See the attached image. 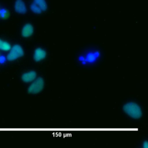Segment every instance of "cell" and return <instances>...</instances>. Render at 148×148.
<instances>
[{
	"label": "cell",
	"mask_w": 148,
	"mask_h": 148,
	"mask_svg": "<svg viewBox=\"0 0 148 148\" xmlns=\"http://www.w3.org/2000/svg\"><path fill=\"white\" fill-rule=\"evenodd\" d=\"M124 113L134 119H139L143 116V110L141 106L135 102H128L123 106Z\"/></svg>",
	"instance_id": "1"
},
{
	"label": "cell",
	"mask_w": 148,
	"mask_h": 148,
	"mask_svg": "<svg viewBox=\"0 0 148 148\" xmlns=\"http://www.w3.org/2000/svg\"><path fill=\"white\" fill-rule=\"evenodd\" d=\"M45 86V80L43 77L37 78L28 87V92L29 94H37L40 92Z\"/></svg>",
	"instance_id": "2"
},
{
	"label": "cell",
	"mask_w": 148,
	"mask_h": 148,
	"mask_svg": "<svg viewBox=\"0 0 148 148\" xmlns=\"http://www.w3.org/2000/svg\"><path fill=\"white\" fill-rule=\"evenodd\" d=\"M7 56V59L9 61L15 60L24 55V50L22 47L19 45H15L12 48Z\"/></svg>",
	"instance_id": "3"
},
{
	"label": "cell",
	"mask_w": 148,
	"mask_h": 148,
	"mask_svg": "<svg viewBox=\"0 0 148 148\" xmlns=\"http://www.w3.org/2000/svg\"><path fill=\"white\" fill-rule=\"evenodd\" d=\"M46 56V51L42 48H37L34 52L33 58L35 61H40L43 60Z\"/></svg>",
	"instance_id": "4"
},
{
	"label": "cell",
	"mask_w": 148,
	"mask_h": 148,
	"mask_svg": "<svg viewBox=\"0 0 148 148\" xmlns=\"http://www.w3.org/2000/svg\"><path fill=\"white\" fill-rule=\"evenodd\" d=\"M34 32V28L33 26L27 23L25 24L22 29H21V35L24 38H28L31 36Z\"/></svg>",
	"instance_id": "5"
},
{
	"label": "cell",
	"mask_w": 148,
	"mask_h": 148,
	"mask_svg": "<svg viewBox=\"0 0 148 148\" xmlns=\"http://www.w3.org/2000/svg\"><path fill=\"white\" fill-rule=\"evenodd\" d=\"M14 9L16 12L20 14H24L27 12L26 6L23 0H16L14 3Z\"/></svg>",
	"instance_id": "6"
},
{
	"label": "cell",
	"mask_w": 148,
	"mask_h": 148,
	"mask_svg": "<svg viewBox=\"0 0 148 148\" xmlns=\"http://www.w3.org/2000/svg\"><path fill=\"white\" fill-rule=\"evenodd\" d=\"M36 77V72L34 71H30L23 74L22 80L25 83H29L33 81Z\"/></svg>",
	"instance_id": "7"
},
{
	"label": "cell",
	"mask_w": 148,
	"mask_h": 148,
	"mask_svg": "<svg viewBox=\"0 0 148 148\" xmlns=\"http://www.w3.org/2000/svg\"><path fill=\"white\" fill-rule=\"evenodd\" d=\"M99 56V53L98 51H89L85 55V61L88 63L95 62Z\"/></svg>",
	"instance_id": "8"
},
{
	"label": "cell",
	"mask_w": 148,
	"mask_h": 148,
	"mask_svg": "<svg viewBox=\"0 0 148 148\" xmlns=\"http://www.w3.org/2000/svg\"><path fill=\"white\" fill-rule=\"evenodd\" d=\"M34 3L42 11H45L47 9V4L45 0H34Z\"/></svg>",
	"instance_id": "9"
},
{
	"label": "cell",
	"mask_w": 148,
	"mask_h": 148,
	"mask_svg": "<svg viewBox=\"0 0 148 148\" xmlns=\"http://www.w3.org/2000/svg\"><path fill=\"white\" fill-rule=\"evenodd\" d=\"M10 48L11 46L8 42L2 40L0 39V50L3 51H8L10 49Z\"/></svg>",
	"instance_id": "10"
},
{
	"label": "cell",
	"mask_w": 148,
	"mask_h": 148,
	"mask_svg": "<svg viewBox=\"0 0 148 148\" xmlns=\"http://www.w3.org/2000/svg\"><path fill=\"white\" fill-rule=\"evenodd\" d=\"M31 10L35 13H37V14H39V13H40L42 11V10L36 5H35V3H32L31 5Z\"/></svg>",
	"instance_id": "11"
},
{
	"label": "cell",
	"mask_w": 148,
	"mask_h": 148,
	"mask_svg": "<svg viewBox=\"0 0 148 148\" xmlns=\"http://www.w3.org/2000/svg\"><path fill=\"white\" fill-rule=\"evenodd\" d=\"M1 15H2V17L3 18H7L8 17V12L6 10H3V11H2Z\"/></svg>",
	"instance_id": "12"
},
{
	"label": "cell",
	"mask_w": 148,
	"mask_h": 148,
	"mask_svg": "<svg viewBox=\"0 0 148 148\" xmlns=\"http://www.w3.org/2000/svg\"><path fill=\"white\" fill-rule=\"evenodd\" d=\"M143 146L145 148H147V140H146L144 143H143Z\"/></svg>",
	"instance_id": "13"
},
{
	"label": "cell",
	"mask_w": 148,
	"mask_h": 148,
	"mask_svg": "<svg viewBox=\"0 0 148 148\" xmlns=\"http://www.w3.org/2000/svg\"><path fill=\"white\" fill-rule=\"evenodd\" d=\"M3 61H4V58H3V57H1L0 58V62H3Z\"/></svg>",
	"instance_id": "14"
},
{
	"label": "cell",
	"mask_w": 148,
	"mask_h": 148,
	"mask_svg": "<svg viewBox=\"0 0 148 148\" xmlns=\"http://www.w3.org/2000/svg\"><path fill=\"white\" fill-rule=\"evenodd\" d=\"M0 14H1V11H0Z\"/></svg>",
	"instance_id": "15"
}]
</instances>
